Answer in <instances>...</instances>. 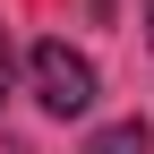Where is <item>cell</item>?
<instances>
[{
	"label": "cell",
	"instance_id": "cell-3",
	"mask_svg": "<svg viewBox=\"0 0 154 154\" xmlns=\"http://www.w3.org/2000/svg\"><path fill=\"white\" fill-rule=\"evenodd\" d=\"M0 103H9V34H0Z\"/></svg>",
	"mask_w": 154,
	"mask_h": 154
},
{
	"label": "cell",
	"instance_id": "cell-2",
	"mask_svg": "<svg viewBox=\"0 0 154 154\" xmlns=\"http://www.w3.org/2000/svg\"><path fill=\"white\" fill-rule=\"evenodd\" d=\"M77 154H154V128L146 120H111V128H94Z\"/></svg>",
	"mask_w": 154,
	"mask_h": 154
},
{
	"label": "cell",
	"instance_id": "cell-1",
	"mask_svg": "<svg viewBox=\"0 0 154 154\" xmlns=\"http://www.w3.org/2000/svg\"><path fill=\"white\" fill-rule=\"evenodd\" d=\"M34 94H43L51 120H77V111H94V60L69 43H34Z\"/></svg>",
	"mask_w": 154,
	"mask_h": 154
},
{
	"label": "cell",
	"instance_id": "cell-4",
	"mask_svg": "<svg viewBox=\"0 0 154 154\" xmlns=\"http://www.w3.org/2000/svg\"><path fill=\"white\" fill-rule=\"evenodd\" d=\"M146 17H154V9H146Z\"/></svg>",
	"mask_w": 154,
	"mask_h": 154
}]
</instances>
